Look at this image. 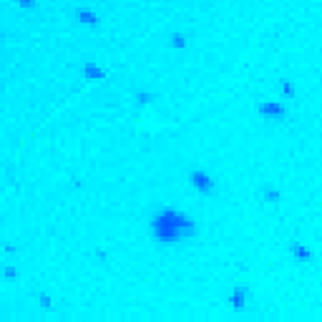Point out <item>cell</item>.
<instances>
[{
    "label": "cell",
    "instance_id": "cell-2",
    "mask_svg": "<svg viewBox=\"0 0 322 322\" xmlns=\"http://www.w3.org/2000/svg\"><path fill=\"white\" fill-rule=\"evenodd\" d=\"M191 179H194V186H197L199 191H204V194H206V191H211V186H214V181L204 174V171H194Z\"/></svg>",
    "mask_w": 322,
    "mask_h": 322
},
{
    "label": "cell",
    "instance_id": "cell-1",
    "mask_svg": "<svg viewBox=\"0 0 322 322\" xmlns=\"http://www.w3.org/2000/svg\"><path fill=\"white\" fill-rule=\"evenodd\" d=\"M151 229H154V237L159 242H164V244L186 239V237L194 234V224H191V219L184 217L181 211H174V209H164L161 214H156L154 222H151Z\"/></svg>",
    "mask_w": 322,
    "mask_h": 322
},
{
    "label": "cell",
    "instance_id": "cell-3",
    "mask_svg": "<svg viewBox=\"0 0 322 322\" xmlns=\"http://www.w3.org/2000/svg\"><path fill=\"white\" fill-rule=\"evenodd\" d=\"M260 114H264L267 118H282V116H285V109H282V106L264 103V106H260Z\"/></svg>",
    "mask_w": 322,
    "mask_h": 322
}]
</instances>
